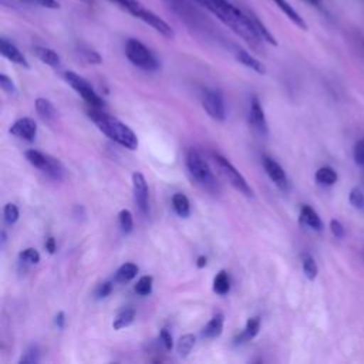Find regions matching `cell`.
I'll return each instance as SVG.
<instances>
[{"instance_id": "1", "label": "cell", "mask_w": 364, "mask_h": 364, "mask_svg": "<svg viewBox=\"0 0 364 364\" xmlns=\"http://www.w3.org/2000/svg\"><path fill=\"white\" fill-rule=\"evenodd\" d=\"M208 13L222 21L233 33H236L242 40H245L252 48L259 50L263 38L259 36L252 11L243 10L233 4L230 0H196Z\"/></svg>"}, {"instance_id": "2", "label": "cell", "mask_w": 364, "mask_h": 364, "mask_svg": "<svg viewBox=\"0 0 364 364\" xmlns=\"http://www.w3.org/2000/svg\"><path fill=\"white\" fill-rule=\"evenodd\" d=\"M166 9L173 13L186 27L206 34L216 36L218 31L213 23L209 20L206 10L196 0H161Z\"/></svg>"}, {"instance_id": "3", "label": "cell", "mask_w": 364, "mask_h": 364, "mask_svg": "<svg viewBox=\"0 0 364 364\" xmlns=\"http://www.w3.org/2000/svg\"><path fill=\"white\" fill-rule=\"evenodd\" d=\"M88 117L97 125V128L102 134H105L109 139L115 141L121 146L131 151L138 148V138L135 132L128 125L121 122L118 118L111 117L109 114L101 111L100 108H92V107L88 111Z\"/></svg>"}, {"instance_id": "4", "label": "cell", "mask_w": 364, "mask_h": 364, "mask_svg": "<svg viewBox=\"0 0 364 364\" xmlns=\"http://www.w3.org/2000/svg\"><path fill=\"white\" fill-rule=\"evenodd\" d=\"M108 1L114 3L121 10L131 14L132 17L144 21L145 24L152 27L155 31H158L161 36H164L166 38L173 37L172 27L164 18H161L156 13H154L152 10L145 7L139 0H108Z\"/></svg>"}, {"instance_id": "5", "label": "cell", "mask_w": 364, "mask_h": 364, "mask_svg": "<svg viewBox=\"0 0 364 364\" xmlns=\"http://www.w3.org/2000/svg\"><path fill=\"white\" fill-rule=\"evenodd\" d=\"M127 58L138 68L144 71H155L159 68V63L152 51L136 38H128L125 43Z\"/></svg>"}, {"instance_id": "6", "label": "cell", "mask_w": 364, "mask_h": 364, "mask_svg": "<svg viewBox=\"0 0 364 364\" xmlns=\"http://www.w3.org/2000/svg\"><path fill=\"white\" fill-rule=\"evenodd\" d=\"M186 166L191 172V175L205 186L206 189H216V179L212 173V169L209 168L208 162L199 155L198 151L191 149L186 154Z\"/></svg>"}, {"instance_id": "7", "label": "cell", "mask_w": 364, "mask_h": 364, "mask_svg": "<svg viewBox=\"0 0 364 364\" xmlns=\"http://www.w3.org/2000/svg\"><path fill=\"white\" fill-rule=\"evenodd\" d=\"M24 155H26V159L33 166H36L41 172L47 173L54 181H61L64 178V166L57 158L50 156V155L43 154L36 149H27L24 152Z\"/></svg>"}, {"instance_id": "8", "label": "cell", "mask_w": 364, "mask_h": 364, "mask_svg": "<svg viewBox=\"0 0 364 364\" xmlns=\"http://www.w3.org/2000/svg\"><path fill=\"white\" fill-rule=\"evenodd\" d=\"M213 161L219 169V172L222 173V176L235 188L237 189L240 193L246 195V196H252L253 195V191L252 188L249 186L247 181L243 178V175L222 155L219 154H213Z\"/></svg>"}, {"instance_id": "9", "label": "cell", "mask_w": 364, "mask_h": 364, "mask_svg": "<svg viewBox=\"0 0 364 364\" xmlns=\"http://www.w3.org/2000/svg\"><path fill=\"white\" fill-rule=\"evenodd\" d=\"M64 77H65V81L82 97V100L87 102V104H90L92 108H101L102 105H104V101L100 98V95L94 91V88L91 87V84L85 80V78H82V77H80L78 74H75V73H73V71H67L65 74H64Z\"/></svg>"}, {"instance_id": "10", "label": "cell", "mask_w": 364, "mask_h": 364, "mask_svg": "<svg viewBox=\"0 0 364 364\" xmlns=\"http://www.w3.org/2000/svg\"><path fill=\"white\" fill-rule=\"evenodd\" d=\"M202 107L216 121H223L226 118L225 102L220 91L218 90H205L202 95Z\"/></svg>"}, {"instance_id": "11", "label": "cell", "mask_w": 364, "mask_h": 364, "mask_svg": "<svg viewBox=\"0 0 364 364\" xmlns=\"http://www.w3.org/2000/svg\"><path fill=\"white\" fill-rule=\"evenodd\" d=\"M132 189H134V199L144 215L149 213V203H148V186L144 175L141 172L132 173Z\"/></svg>"}, {"instance_id": "12", "label": "cell", "mask_w": 364, "mask_h": 364, "mask_svg": "<svg viewBox=\"0 0 364 364\" xmlns=\"http://www.w3.org/2000/svg\"><path fill=\"white\" fill-rule=\"evenodd\" d=\"M262 164H263V168H264L267 176L274 182V185L277 188H280L282 191H287L289 189V179H287V175H286L284 169L280 166V164H277L270 156H263Z\"/></svg>"}, {"instance_id": "13", "label": "cell", "mask_w": 364, "mask_h": 364, "mask_svg": "<svg viewBox=\"0 0 364 364\" xmlns=\"http://www.w3.org/2000/svg\"><path fill=\"white\" fill-rule=\"evenodd\" d=\"M10 134L24 141H33L37 134V124L33 118H20L10 127Z\"/></svg>"}, {"instance_id": "14", "label": "cell", "mask_w": 364, "mask_h": 364, "mask_svg": "<svg viewBox=\"0 0 364 364\" xmlns=\"http://www.w3.org/2000/svg\"><path fill=\"white\" fill-rule=\"evenodd\" d=\"M249 122L260 135H267V121L264 118L263 108L256 95L252 97L250 102V112H249Z\"/></svg>"}, {"instance_id": "15", "label": "cell", "mask_w": 364, "mask_h": 364, "mask_svg": "<svg viewBox=\"0 0 364 364\" xmlns=\"http://www.w3.org/2000/svg\"><path fill=\"white\" fill-rule=\"evenodd\" d=\"M0 53L3 57H6L9 61L18 64L24 68H28L30 64L27 61V58L24 57V54L17 48V46L14 43H11L10 40H7L6 37L0 38Z\"/></svg>"}, {"instance_id": "16", "label": "cell", "mask_w": 364, "mask_h": 364, "mask_svg": "<svg viewBox=\"0 0 364 364\" xmlns=\"http://www.w3.org/2000/svg\"><path fill=\"white\" fill-rule=\"evenodd\" d=\"M230 48H232V51H233L235 58H236L240 64H243L245 67H247V68H250V70H253V71H256V73H259V74H264V73H266L264 65H263L257 58H255L250 53H247L246 50H243L242 47L236 46V44H233Z\"/></svg>"}, {"instance_id": "17", "label": "cell", "mask_w": 364, "mask_h": 364, "mask_svg": "<svg viewBox=\"0 0 364 364\" xmlns=\"http://www.w3.org/2000/svg\"><path fill=\"white\" fill-rule=\"evenodd\" d=\"M276 6H277V9L296 26V27H299L300 30H307V24H306V21H304V18L299 14V11L287 1V0H272Z\"/></svg>"}, {"instance_id": "18", "label": "cell", "mask_w": 364, "mask_h": 364, "mask_svg": "<svg viewBox=\"0 0 364 364\" xmlns=\"http://www.w3.org/2000/svg\"><path fill=\"white\" fill-rule=\"evenodd\" d=\"M300 222L314 230H323V222L318 213L309 205H303L300 208Z\"/></svg>"}, {"instance_id": "19", "label": "cell", "mask_w": 364, "mask_h": 364, "mask_svg": "<svg viewBox=\"0 0 364 364\" xmlns=\"http://www.w3.org/2000/svg\"><path fill=\"white\" fill-rule=\"evenodd\" d=\"M36 111H37V114L44 119V121H48V122H51V121H54L55 118H57V109H55V107L53 105V102L51 101H48L47 98H37L36 100Z\"/></svg>"}, {"instance_id": "20", "label": "cell", "mask_w": 364, "mask_h": 364, "mask_svg": "<svg viewBox=\"0 0 364 364\" xmlns=\"http://www.w3.org/2000/svg\"><path fill=\"white\" fill-rule=\"evenodd\" d=\"M260 328V318L259 317H250L246 321L245 330L235 337V343H245V341H250L252 338H255L259 333Z\"/></svg>"}, {"instance_id": "21", "label": "cell", "mask_w": 364, "mask_h": 364, "mask_svg": "<svg viewBox=\"0 0 364 364\" xmlns=\"http://www.w3.org/2000/svg\"><path fill=\"white\" fill-rule=\"evenodd\" d=\"M34 53H36L37 58L40 61H43L44 64H47L50 67H54V68L60 67V63H61L60 55L54 50H51L48 47H43V46H36Z\"/></svg>"}, {"instance_id": "22", "label": "cell", "mask_w": 364, "mask_h": 364, "mask_svg": "<svg viewBox=\"0 0 364 364\" xmlns=\"http://www.w3.org/2000/svg\"><path fill=\"white\" fill-rule=\"evenodd\" d=\"M222 330H223V316L222 314H216L202 328L200 334L205 338H216V337L220 336Z\"/></svg>"}, {"instance_id": "23", "label": "cell", "mask_w": 364, "mask_h": 364, "mask_svg": "<svg viewBox=\"0 0 364 364\" xmlns=\"http://www.w3.org/2000/svg\"><path fill=\"white\" fill-rule=\"evenodd\" d=\"M314 179L317 183L320 185H324V186H331L337 182L338 179V175L337 172L331 168V166H321L316 171V175H314Z\"/></svg>"}, {"instance_id": "24", "label": "cell", "mask_w": 364, "mask_h": 364, "mask_svg": "<svg viewBox=\"0 0 364 364\" xmlns=\"http://www.w3.org/2000/svg\"><path fill=\"white\" fill-rule=\"evenodd\" d=\"M172 206H173V210L176 212V215H179L181 218H188L191 213L189 199L183 193L178 192L172 196Z\"/></svg>"}, {"instance_id": "25", "label": "cell", "mask_w": 364, "mask_h": 364, "mask_svg": "<svg viewBox=\"0 0 364 364\" xmlns=\"http://www.w3.org/2000/svg\"><path fill=\"white\" fill-rule=\"evenodd\" d=\"M134 318H135V310L134 309H124L114 318L112 327L115 330H121L124 327H128L134 321Z\"/></svg>"}, {"instance_id": "26", "label": "cell", "mask_w": 364, "mask_h": 364, "mask_svg": "<svg viewBox=\"0 0 364 364\" xmlns=\"http://www.w3.org/2000/svg\"><path fill=\"white\" fill-rule=\"evenodd\" d=\"M301 267H303L304 276H306L309 280H314V279L317 277L318 267H317L316 260L313 259L311 255L303 253V256H301Z\"/></svg>"}, {"instance_id": "27", "label": "cell", "mask_w": 364, "mask_h": 364, "mask_svg": "<svg viewBox=\"0 0 364 364\" xmlns=\"http://www.w3.org/2000/svg\"><path fill=\"white\" fill-rule=\"evenodd\" d=\"M230 290V280L225 270H220L213 279V291L223 296Z\"/></svg>"}, {"instance_id": "28", "label": "cell", "mask_w": 364, "mask_h": 364, "mask_svg": "<svg viewBox=\"0 0 364 364\" xmlns=\"http://www.w3.org/2000/svg\"><path fill=\"white\" fill-rule=\"evenodd\" d=\"M138 273V266L134 264V263H124L118 270H117V274H115V279L121 283H125V282H129L132 280Z\"/></svg>"}, {"instance_id": "29", "label": "cell", "mask_w": 364, "mask_h": 364, "mask_svg": "<svg viewBox=\"0 0 364 364\" xmlns=\"http://www.w3.org/2000/svg\"><path fill=\"white\" fill-rule=\"evenodd\" d=\"M195 346V337L193 334H183L179 337L178 340V344H176V351L179 354V357L185 358L189 355L191 350Z\"/></svg>"}, {"instance_id": "30", "label": "cell", "mask_w": 364, "mask_h": 364, "mask_svg": "<svg viewBox=\"0 0 364 364\" xmlns=\"http://www.w3.org/2000/svg\"><path fill=\"white\" fill-rule=\"evenodd\" d=\"M348 200L351 203V206L358 210V212H364V193L360 191V188H351L350 195H348Z\"/></svg>"}, {"instance_id": "31", "label": "cell", "mask_w": 364, "mask_h": 364, "mask_svg": "<svg viewBox=\"0 0 364 364\" xmlns=\"http://www.w3.org/2000/svg\"><path fill=\"white\" fill-rule=\"evenodd\" d=\"M135 293L139 296H148L152 291V277L151 276H142L139 277V280L136 282L135 287H134Z\"/></svg>"}, {"instance_id": "32", "label": "cell", "mask_w": 364, "mask_h": 364, "mask_svg": "<svg viewBox=\"0 0 364 364\" xmlns=\"http://www.w3.org/2000/svg\"><path fill=\"white\" fill-rule=\"evenodd\" d=\"M118 222L119 226L122 229L124 233H129L134 228V219H132V213L128 209H122L118 215Z\"/></svg>"}, {"instance_id": "33", "label": "cell", "mask_w": 364, "mask_h": 364, "mask_svg": "<svg viewBox=\"0 0 364 364\" xmlns=\"http://www.w3.org/2000/svg\"><path fill=\"white\" fill-rule=\"evenodd\" d=\"M18 259H20V262H24L28 264H36L40 262V255L34 247H27L18 253Z\"/></svg>"}, {"instance_id": "34", "label": "cell", "mask_w": 364, "mask_h": 364, "mask_svg": "<svg viewBox=\"0 0 364 364\" xmlns=\"http://www.w3.org/2000/svg\"><path fill=\"white\" fill-rule=\"evenodd\" d=\"M353 158L358 166L364 168V136L355 142L353 148Z\"/></svg>"}, {"instance_id": "35", "label": "cell", "mask_w": 364, "mask_h": 364, "mask_svg": "<svg viewBox=\"0 0 364 364\" xmlns=\"http://www.w3.org/2000/svg\"><path fill=\"white\" fill-rule=\"evenodd\" d=\"M40 357H38V350L36 346H31L26 350V353L21 355L20 361L21 364H34V363H38Z\"/></svg>"}, {"instance_id": "36", "label": "cell", "mask_w": 364, "mask_h": 364, "mask_svg": "<svg viewBox=\"0 0 364 364\" xmlns=\"http://www.w3.org/2000/svg\"><path fill=\"white\" fill-rule=\"evenodd\" d=\"M4 220L9 223V225H13L17 222L18 219V208L14 205V203H7L4 206Z\"/></svg>"}, {"instance_id": "37", "label": "cell", "mask_w": 364, "mask_h": 364, "mask_svg": "<svg viewBox=\"0 0 364 364\" xmlns=\"http://www.w3.org/2000/svg\"><path fill=\"white\" fill-rule=\"evenodd\" d=\"M21 3L26 4H31V6H38V7H44V9H58V1L57 0H18Z\"/></svg>"}, {"instance_id": "38", "label": "cell", "mask_w": 364, "mask_h": 364, "mask_svg": "<svg viewBox=\"0 0 364 364\" xmlns=\"http://www.w3.org/2000/svg\"><path fill=\"white\" fill-rule=\"evenodd\" d=\"M0 87L3 91H6L7 94H16L17 88L14 85V82L11 81L10 77H7L6 74H0Z\"/></svg>"}, {"instance_id": "39", "label": "cell", "mask_w": 364, "mask_h": 364, "mask_svg": "<svg viewBox=\"0 0 364 364\" xmlns=\"http://www.w3.org/2000/svg\"><path fill=\"white\" fill-rule=\"evenodd\" d=\"M330 230H331V233H333L337 239H343L344 235H346L344 226H343L341 222L337 220V219H331V220H330Z\"/></svg>"}, {"instance_id": "40", "label": "cell", "mask_w": 364, "mask_h": 364, "mask_svg": "<svg viewBox=\"0 0 364 364\" xmlns=\"http://www.w3.org/2000/svg\"><path fill=\"white\" fill-rule=\"evenodd\" d=\"M82 53V55H84V58L88 61V63H91V64H100L101 63V55L97 53V51H94V50H82L81 51Z\"/></svg>"}, {"instance_id": "41", "label": "cell", "mask_w": 364, "mask_h": 364, "mask_svg": "<svg viewBox=\"0 0 364 364\" xmlns=\"http://www.w3.org/2000/svg\"><path fill=\"white\" fill-rule=\"evenodd\" d=\"M159 340H161V343L164 344L165 350H171V348H172V346H173V343H172V336H171V333H169L166 328H162V330H161V333H159Z\"/></svg>"}, {"instance_id": "42", "label": "cell", "mask_w": 364, "mask_h": 364, "mask_svg": "<svg viewBox=\"0 0 364 364\" xmlns=\"http://www.w3.org/2000/svg\"><path fill=\"white\" fill-rule=\"evenodd\" d=\"M111 290H112V283L111 282H104L97 289V297L98 299H104V297H107L111 293Z\"/></svg>"}, {"instance_id": "43", "label": "cell", "mask_w": 364, "mask_h": 364, "mask_svg": "<svg viewBox=\"0 0 364 364\" xmlns=\"http://www.w3.org/2000/svg\"><path fill=\"white\" fill-rule=\"evenodd\" d=\"M46 249L48 250V253H54L55 252V240L54 237H47L46 239Z\"/></svg>"}, {"instance_id": "44", "label": "cell", "mask_w": 364, "mask_h": 364, "mask_svg": "<svg viewBox=\"0 0 364 364\" xmlns=\"http://www.w3.org/2000/svg\"><path fill=\"white\" fill-rule=\"evenodd\" d=\"M64 311H58L57 313V316H55V318H54V323H55V326L58 327V328H63L64 327Z\"/></svg>"}, {"instance_id": "45", "label": "cell", "mask_w": 364, "mask_h": 364, "mask_svg": "<svg viewBox=\"0 0 364 364\" xmlns=\"http://www.w3.org/2000/svg\"><path fill=\"white\" fill-rule=\"evenodd\" d=\"M304 3H307V4H310L311 7H316V9H318V10H324V6H323V1L324 0H303Z\"/></svg>"}, {"instance_id": "46", "label": "cell", "mask_w": 364, "mask_h": 364, "mask_svg": "<svg viewBox=\"0 0 364 364\" xmlns=\"http://www.w3.org/2000/svg\"><path fill=\"white\" fill-rule=\"evenodd\" d=\"M196 266L200 269V267H203V266H206V257L205 256H199L198 257V262H196Z\"/></svg>"}, {"instance_id": "47", "label": "cell", "mask_w": 364, "mask_h": 364, "mask_svg": "<svg viewBox=\"0 0 364 364\" xmlns=\"http://www.w3.org/2000/svg\"><path fill=\"white\" fill-rule=\"evenodd\" d=\"M80 1H82V3H87V4H92V3H94V0H80Z\"/></svg>"}]
</instances>
